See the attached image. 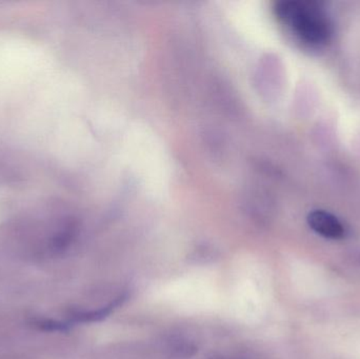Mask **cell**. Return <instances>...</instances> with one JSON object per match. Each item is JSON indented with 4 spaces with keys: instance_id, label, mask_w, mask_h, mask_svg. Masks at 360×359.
<instances>
[{
    "instance_id": "6da1fadb",
    "label": "cell",
    "mask_w": 360,
    "mask_h": 359,
    "mask_svg": "<svg viewBox=\"0 0 360 359\" xmlns=\"http://www.w3.org/2000/svg\"><path fill=\"white\" fill-rule=\"evenodd\" d=\"M277 18L307 46L323 48L333 40L335 27L327 4L319 0H285L275 6Z\"/></svg>"
},
{
    "instance_id": "7a4b0ae2",
    "label": "cell",
    "mask_w": 360,
    "mask_h": 359,
    "mask_svg": "<svg viewBox=\"0 0 360 359\" xmlns=\"http://www.w3.org/2000/svg\"><path fill=\"white\" fill-rule=\"evenodd\" d=\"M309 227L317 235L330 240H344L347 236V228L336 215L326 210L311 211L307 217Z\"/></svg>"
},
{
    "instance_id": "3957f363",
    "label": "cell",
    "mask_w": 360,
    "mask_h": 359,
    "mask_svg": "<svg viewBox=\"0 0 360 359\" xmlns=\"http://www.w3.org/2000/svg\"><path fill=\"white\" fill-rule=\"evenodd\" d=\"M126 301V297L120 296V299H115L113 303L110 305L105 306V307L101 308V309L94 310V311L90 312H77L74 313L71 318L72 322H101V320H105L116 308L120 307L122 305V303Z\"/></svg>"
},
{
    "instance_id": "277c9868",
    "label": "cell",
    "mask_w": 360,
    "mask_h": 359,
    "mask_svg": "<svg viewBox=\"0 0 360 359\" xmlns=\"http://www.w3.org/2000/svg\"><path fill=\"white\" fill-rule=\"evenodd\" d=\"M36 326L41 330L46 331H68L70 329V324L67 322H56V320H38L36 322Z\"/></svg>"
}]
</instances>
